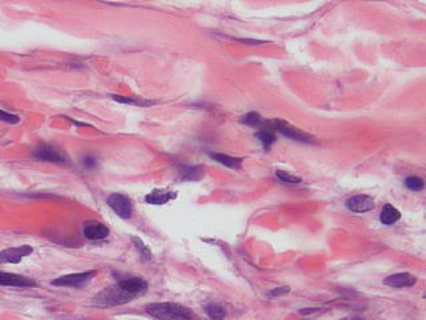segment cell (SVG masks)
Listing matches in <instances>:
<instances>
[{"mask_svg":"<svg viewBox=\"0 0 426 320\" xmlns=\"http://www.w3.org/2000/svg\"><path fill=\"white\" fill-rule=\"evenodd\" d=\"M147 312L157 320H195L196 316L189 310L179 303L162 302L151 303L145 307Z\"/></svg>","mask_w":426,"mask_h":320,"instance_id":"cell-2","label":"cell"},{"mask_svg":"<svg viewBox=\"0 0 426 320\" xmlns=\"http://www.w3.org/2000/svg\"><path fill=\"white\" fill-rule=\"evenodd\" d=\"M32 251H34V248L27 244L0 250V264H17L25 256L31 255Z\"/></svg>","mask_w":426,"mask_h":320,"instance_id":"cell-7","label":"cell"},{"mask_svg":"<svg viewBox=\"0 0 426 320\" xmlns=\"http://www.w3.org/2000/svg\"><path fill=\"white\" fill-rule=\"evenodd\" d=\"M405 186L410 189V191H421L425 187L423 180L419 176H409L405 179Z\"/></svg>","mask_w":426,"mask_h":320,"instance_id":"cell-18","label":"cell"},{"mask_svg":"<svg viewBox=\"0 0 426 320\" xmlns=\"http://www.w3.org/2000/svg\"><path fill=\"white\" fill-rule=\"evenodd\" d=\"M0 286L17 287V288H31L36 286V282L27 276L17 275L12 272L0 271Z\"/></svg>","mask_w":426,"mask_h":320,"instance_id":"cell-8","label":"cell"},{"mask_svg":"<svg viewBox=\"0 0 426 320\" xmlns=\"http://www.w3.org/2000/svg\"><path fill=\"white\" fill-rule=\"evenodd\" d=\"M83 235L88 240H103L110 235V228L100 221L90 220L86 221L83 226Z\"/></svg>","mask_w":426,"mask_h":320,"instance_id":"cell-9","label":"cell"},{"mask_svg":"<svg viewBox=\"0 0 426 320\" xmlns=\"http://www.w3.org/2000/svg\"><path fill=\"white\" fill-rule=\"evenodd\" d=\"M132 241H134V244L136 245V248H138L139 251H140V254H141V256H143V258L147 259V260H149V259L152 258V254H151V251H149V248H148L147 245L143 243V241H141V239L134 236V238H132Z\"/></svg>","mask_w":426,"mask_h":320,"instance_id":"cell-22","label":"cell"},{"mask_svg":"<svg viewBox=\"0 0 426 320\" xmlns=\"http://www.w3.org/2000/svg\"><path fill=\"white\" fill-rule=\"evenodd\" d=\"M0 121H4V123L8 124H16L20 121V117L17 116V115L10 114V112L0 110Z\"/></svg>","mask_w":426,"mask_h":320,"instance_id":"cell-23","label":"cell"},{"mask_svg":"<svg viewBox=\"0 0 426 320\" xmlns=\"http://www.w3.org/2000/svg\"><path fill=\"white\" fill-rule=\"evenodd\" d=\"M205 312L212 320H223L224 317H225V310H224V307H221L220 304H208V306L205 307Z\"/></svg>","mask_w":426,"mask_h":320,"instance_id":"cell-17","label":"cell"},{"mask_svg":"<svg viewBox=\"0 0 426 320\" xmlns=\"http://www.w3.org/2000/svg\"><path fill=\"white\" fill-rule=\"evenodd\" d=\"M107 204L112 208L117 216H120L121 219H131L132 213H134V204H132L131 199L125 195L121 193H111L110 196L107 198Z\"/></svg>","mask_w":426,"mask_h":320,"instance_id":"cell-6","label":"cell"},{"mask_svg":"<svg viewBox=\"0 0 426 320\" xmlns=\"http://www.w3.org/2000/svg\"><path fill=\"white\" fill-rule=\"evenodd\" d=\"M276 176L280 182L285 183V184H299L301 183V179L297 176H293L290 174L285 173V171H276Z\"/></svg>","mask_w":426,"mask_h":320,"instance_id":"cell-19","label":"cell"},{"mask_svg":"<svg viewBox=\"0 0 426 320\" xmlns=\"http://www.w3.org/2000/svg\"><path fill=\"white\" fill-rule=\"evenodd\" d=\"M210 158L215 160V162L220 163L224 167H228V168L232 169H240L241 168V160L240 158H234V156H229L227 154H220V152H210L209 154Z\"/></svg>","mask_w":426,"mask_h":320,"instance_id":"cell-14","label":"cell"},{"mask_svg":"<svg viewBox=\"0 0 426 320\" xmlns=\"http://www.w3.org/2000/svg\"><path fill=\"white\" fill-rule=\"evenodd\" d=\"M176 198V193L168 189H153L145 196V202L148 204H155V206H162V204L168 203L169 200Z\"/></svg>","mask_w":426,"mask_h":320,"instance_id":"cell-12","label":"cell"},{"mask_svg":"<svg viewBox=\"0 0 426 320\" xmlns=\"http://www.w3.org/2000/svg\"><path fill=\"white\" fill-rule=\"evenodd\" d=\"M114 97L116 102H120V103H128V104H135V106H149L152 104V102H147V100H140V99H135V97H124V96H117V95H114Z\"/></svg>","mask_w":426,"mask_h":320,"instance_id":"cell-21","label":"cell"},{"mask_svg":"<svg viewBox=\"0 0 426 320\" xmlns=\"http://www.w3.org/2000/svg\"><path fill=\"white\" fill-rule=\"evenodd\" d=\"M241 123H245L248 126H260L262 123V117L257 114V112H249V114L244 115L241 117Z\"/></svg>","mask_w":426,"mask_h":320,"instance_id":"cell-20","label":"cell"},{"mask_svg":"<svg viewBox=\"0 0 426 320\" xmlns=\"http://www.w3.org/2000/svg\"><path fill=\"white\" fill-rule=\"evenodd\" d=\"M32 158L39 162H48L56 163V164H67L68 158H67L62 151H59L58 148L49 144H41L36 147L32 151Z\"/></svg>","mask_w":426,"mask_h":320,"instance_id":"cell-5","label":"cell"},{"mask_svg":"<svg viewBox=\"0 0 426 320\" xmlns=\"http://www.w3.org/2000/svg\"><path fill=\"white\" fill-rule=\"evenodd\" d=\"M96 276V271H84L76 272V274H68L60 278L52 280V286L56 287H69V288H83L87 283Z\"/></svg>","mask_w":426,"mask_h":320,"instance_id":"cell-4","label":"cell"},{"mask_svg":"<svg viewBox=\"0 0 426 320\" xmlns=\"http://www.w3.org/2000/svg\"><path fill=\"white\" fill-rule=\"evenodd\" d=\"M286 292H289V287H280V288L273 289V291L271 292V295L279 296V295H282V293H286Z\"/></svg>","mask_w":426,"mask_h":320,"instance_id":"cell-25","label":"cell"},{"mask_svg":"<svg viewBox=\"0 0 426 320\" xmlns=\"http://www.w3.org/2000/svg\"><path fill=\"white\" fill-rule=\"evenodd\" d=\"M356 320H361V319H356Z\"/></svg>","mask_w":426,"mask_h":320,"instance_id":"cell-26","label":"cell"},{"mask_svg":"<svg viewBox=\"0 0 426 320\" xmlns=\"http://www.w3.org/2000/svg\"><path fill=\"white\" fill-rule=\"evenodd\" d=\"M400 217H401V213L392 204H385V206L382 207L381 213H380V220H381L382 224L392 226V224L397 223L400 220Z\"/></svg>","mask_w":426,"mask_h":320,"instance_id":"cell-15","label":"cell"},{"mask_svg":"<svg viewBox=\"0 0 426 320\" xmlns=\"http://www.w3.org/2000/svg\"><path fill=\"white\" fill-rule=\"evenodd\" d=\"M373 207H375L373 198L368 196V195H357V196H353L347 200V208L352 212H368V211L373 210Z\"/></svg>","mask_w":426,"mask_h":320,"instance_id":"cell-10","label":"cell"},{"mask_svg":"<svg viewBox=\"0 0 426 320\" xmlns=\"http://www.w3.org/2000/svg\"><path fill=\"white\" fill-rule=\"evenodd\" d=\"M271 130L273 131H277L280 134H282L284 136L289 139H293L296 141H301V143H314L312 136H309L308 134L303 132L301 130H299L297 127L292 126L290 123H286L284 120H271L267 123Z\"/></svg>","mask_w":426,"mask_h":320,"instance_id":"cell-3","label":"cell"},{"mask_svg":"<svg viewBox=\"0 0 426 320\" xmlns=\"http://www.w3.org/2000/svg\"><path fill=\"white\" fill-rule=\"evenodd\" d=\"M82 164L84 165V168H88V169H92L95 168L97 165V160L95 156L92 155H86L84 158L82 159Z\"/></svg>","mask_w":426,"mask_h":320,"instance_id":"cell-24","label":"cell"},{"mask_svg":"<svg viewBox=\"0 0 426 320\" xmlns=\"http://www.w3.org/2000/svg\"><path fill=\"white\" fill-rule=\"evenodd\" d=\"M204 175V169L197 165H182L179 168V176L185 182H196L201 179Z\"/></svg>","mask_w":426,"mask_h":320,"instance_id":"cell-13","label":"cell"},{"mask_svg":"<svg viewBox=\"0 0 426 320\" xmlns=\"http://www.w3.org/2000/svg\"><path fill=\"white\" fill-rule=\"evenodd\" d=\"M256 135H257V138L260 139V141H261L262 145H264L265 148H269L276 141L275 131L271 130L268 126H267L264 130H261V131H258Z\"/></svg>","mask_w":426,"mask_h":320,"instance_id":"cell-16","label":"cell"},{"mask_svg":"<svg viewBox=\"0 0 426 320\" xmlns=\"http://www.w3.org/2000/svg\"><path fill=\"white\" fill-rule=\"evenodd\" d=\"M384 284L393 288H405V287H412L416 284V278L409 274V272H398L388 276L384 280Z\"/></svg>","mask_w":426,"mask_h":320,"instance_id":"cell-11","label":"cell"},{"mask_svg":"<svg viewBox=\"0 0 426 320\" xmlns=\"http://www.w3.org/2000/svg\"><path fill=\"white\" fill-rule=\"evenodd\" d=\"M147 289L148 283L143 278H138V276L125 278L119 280L114 286L107 287L103 291L96 293L91 300V303L101 308L123 306L132 302L135 298L143 295Z\"/></svg>","mask_w":426,"mask_h":320,"instance_id":"cell-1","label":"cell"}]
</instances>
